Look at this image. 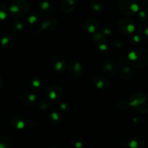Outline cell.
Masks as SVG:
<instances>
[{
	"instance_id": "3",
	"label": "cell",
	"mask_w": 148,
	"mask_h": 148,
	"mask_svg": "<svg viewBox=\"0 0 148 148\" xmlns=\"http://www.w3.org/2000/svg\"><path fill=\"white\" fill-rule=\"evenodd\" d=\"M131 106L133 110L140 114L148 111V98L141 93L134 94L131 98Z\"/></svg>"
},
{
	"instance_id": "20",
	"label": "cell",
	"mask_w": 148,
	"mask_h": 148,
	"mask_svg": "<svg viewBox=\"0 0 148 148\" xmlns=\"http://www.w3.org/2000/svg\"><path fill=\"white\" fill-rule=\"evenodd\" d=\"M38 17L36 13H32L26 19V23L28 25H35L37 23Z\"/></svg>"
},
{
	"instance_id": "24",
	"label": "cell",
	"mask_w": 148,
	"mask_h": 148,
	"mask_svg": "<svg viewBox=\"0 0 148 148\" xmlns=\"http://www.w3.org/2000/svg\"><path fill=\"white\" fill-rule=\"evenodd\" d=\"M12 29L14 32L20 31L23 29V25L20 21H14L12 25Z\"/></svg>"
},
{
	"instance_id": "22",
	"label": "cell",
	"mask_w": 148,
	"mask_h": 148,
	"mask_svg": "<svg viewBox=\"0 0 148 148\" xmlns=\"http://www.w3.org/2000/svg\"><path fill=\"white\" fill-rule=\"evenodd\" d=\"M128 148H143V143L137 140H131L127 144Z\"/></svg>"
},
{
	"instance_id": "18",
	"label": "cell",
	"mask_w": 148,
	"mask_h": 148,
	"mask_svg": "<svg viewBox=\"0 0 148 148\" xmlns=\"http://www.w3.org/2000/svg\"><path fill=\"white\" fill-rule=\"evenodd\" d=\"M11 145V140L9 137H0V148H10Z\"/></svg>"
},
{
	"instance_id": "23",
	"label": "cell",
	"mask_w": 148,
	"mask_h": 148,
	"mask_svg": "<svg viewBox=\"0 0 148 148\" xmlns=\"http://www.w3.org/2000/svg\"><path fill=\"white\" fill-rule=\"evenodd\" d=\"M7 15V8L4 4L0 2V20H4Z\"/></svg>"
},
{
	"instance_id": "21",
	"label": "cell",
	"mask_w": 148,
	"mask_h": 148,
	"mask_svg": "<svg viewBox=\"0 0 148 148\" xmlns=\"http://www.w3.org/2000/svg\"><path fill=\"white\" fill-rule=\"evenodd\" d=\"M12 41V39L11 36L10 37V36H7L1 39V45H2L3 47L7 49V48L11 47Z\"/></svg>"
},
{
	"instance_id": "9",
	"label": "cell",
	"mask_w": 148,
	"mask_h": 148,
	"mask_svg": "<svg viewBox=\"0 0 148 148\" xmlns=\"http://www.w3.org/2000/svg\"><path fill=\"white\" fill-rule=\"evenodd\" d=\"M63 93V90L59 85H52L49 86L46 90V94L51 99L59 98Z\"/></svg>"
},
{
	"instance_id": "2",
	"label": "cell",
	"mask_w": 148,
	"mask_h": 148,
	"mask_svg": "<svg viewBox=\"0 0 148 148\" xmlns=\"http://www.w3.org/2000/svg\"><path fill=\"white\" fill-rule=\"evenodd\" d=\"M131 64L135 67H143L148 64V51L137 49L130 53L129 56Z\"/></svg>"
},
{
	"instance_id": "25",
	"label": "cell",
	"mask_w": 148,
	"mask_h": 148,
	"mask_svg": "<svg viewBox=\"0 0 148 148\" xmlns=\"http://www.w3.org/2000/svg\"><path fill=\"white\" fill-rule=\"evenodd\" d=\"M32 83H31V87L34 89L36 88H40V85H41V82H40V79H33V80L31 81Z\"/></svg>"
},
{
	"instance_id": "12",
	"label": "cell",
	"mask_w": 148,
	"mask_h": 148,
	"mask_svg": "<svg viewBox=\"0 0 148 148\" xmlns=\"http://www.w3.org/2000/svg\"><path fill=\"white\" fill-rule=\"evenodd\" d=\"M57 25V21L54 18H48L43 23L41 28L45 30H51L54 29Z\"/></svg>"
},
{
	"instance_id": "11",
	"label": "cell",
	"mask_w": 148,
	"mask_h": 148,
	"mask_svg": "<svg viewBox=\"0 0 148 148\" xmlns=\"http://www.w3.org/2000/svg\"><path fill=\"white\" fill-rule=\"evenodd\" d=\"M92 82H93L94 85L98 89L103 90L106 88L108 85V82H107L106 79L104 77L101 76L100 75H96L92 77Z\"/></svg>"
},
{
	"instance_id": "16",
	"label": "cell",
	"mask_w": 148,
	"mask_h": 148,
	"mask_svg": "<svg viewBox=\"0 0 148 148\" xmlns=\"http://www.w3.org/2000/svg\"><path fill=\"white\" fill-rule=\"evenodd\" d=\"M11 124L14 128L22 129L24 127V120L22 118H20V117L15 116L12 119Z\"/></svg>"
},
{
	"instance_id": "14",
	"label": "cell",
	"mask_w": 148,
	"mask_h": 148,
	"mask_svg": "<svg viewBox=\"0 0 148 148\" xmlns=\"http://www.w3.org/2000/svg\"><path fill=\"white\" fill-rule=\"evenodd\" d=\"M40 10H41V12L43 14H46V15H49L53 11V8H52V5L49 1H46L44 0L41 2L40 4Z\"/></svg>"
},
{
	"instance_id": "5",
	"label": "cell",
	"mask_w": 148,
	"mask_h": 148,
	"mask_svg": "<svg viewBox=\"0 0 148 148\" xmlns=\"http://www.w3.org/2000/svg\"><path fill=\"white\" fill-rule=\"evenodd\" d=\"M117 28L123 34H130L134 30V22L129 18H123L119 21Z\"/></svg>"
},
{
	"instance_id": "7",
	"label": "cell",
	"mask_w": 148,
	"mask_h": 148,
	"mask_svg": "<svg viewBox=\"0 0 148 148\" xmlns=\"http://www.w3.org/2000/svg\"><path fill=\"white\" fill-rule=\"evenodd\" d=\"M69 70L71 75L73 77H78L80 76L82 72V68L80 62L73 58L69 62Z\"/></svg>"
},
{
	"instance_id": "4",
	"label": "cell",
	"mask_w": 148,
	"mask_h": 148,
	"mask_svg": "<svg viewBox=\"0 0 148 148\" xmlns=\"http://www.w3.org/2000/svg\"><path fill=\"white\" fill-rule=\"evenodd\" d=\"M119 7L121 12L132 15L138 10V5L134 0H119Z\"/></svg>"
},
{
	"instance_id": "28",
	"label": "cell",
	"mask_w": 148,
	"mask_h": 148,
	"mask_svg": "<svg viewBox=\"0 0 148 148\" xmlns=\"http://www.w3.org/2000/svg\"><path fill=\"white\" fill-rule=\"evenodd\" d=\"M49 148H59V147H50Z\"/></svg>"
},
{
	"instance_id": "17",
	"label": "cell",
	"mask_w": 148,
	"mask_h": 148,
	"mask_svg": "<svg viewBox=\"0 0 148 148\" xmlns=\"http://www.w3.org/2000/svg\"><path fill=\"white\" fill-rule=\"evenodd\" d=\"M90 7L95 11L100 12L103 8V4L101 0H91Z\"/></svg>"
},
{
	"instance_id": "6",
	"label": "cell",
	"mask_w": 148,
	"mask_h": 148,
	"mask_svg": "<svg viewBox=\"0 0 148 148\" xmlns=\"http://www.w3.org/2000/svg\"><path fill=\"white\" fill-rule=\"evenodd\" d=\"M103 69L107 75L113 77L117 73V66L115 61L111 59H107L103 64Z\"/></svg>"
},
{
	"instance_id": "1",
	"label": "cell",
	"mask_w": 148,
	"mask_h": 148,
	"mask_svg": "<svg viewBox=\"0 0 148 148\" xmlns=\"http://www.w3.org/2000/svg\"><path fill=\"white\" fill-rule=\"evenodd\" d=\"M30 4L26 0H13L10 7V14L14 17H21L27 13Z\"/></svg>"
},
{
	"instance_id": "13",
	"label": "cell",
	"mask_w": 148,
	"mask_h": 148,
	"mask_svg": "<svg viewBox=\"0 0 148 148\" xmlns=\"http://www.w3.org/2000/svg\"><path fill=\"white\" fill-rule=\"evenodd\" d=\"M75 0H64L62 4V10L64 12H71L75 7Z\"/></svg>"
},
{
	"instance_id": "8",
	"label": "cell",
	"mask_w": 148,
	"mask_h": 148,
	"mask_svg": "<svg viewBox=\"0 0 148 148\" xmlns=\"http://www.w3.org/2000/svg\"><path fill=\"white\" fill-rule=\"evenodd\" d=\"M51 64L55 70L58 72H64L66 69L65 61L61 56H53L51 59Z\"/></svg>"
},
{
	"instance_id": "10",
	"label": "cell",
	"mask_w": 148,
	"mask_h": 148,
	"mask_svg": "<svg viewBox=\"0 0 148 148\" xmlns=\"http://www.w3.org/2000/svg\"><path fill=\"white\" fill-rule=\"evenodd\" d=\"M99 28V23L95 18H89L85 22V29L90 33L94 34Z\"/></svg>"
},
{
	"instance_id": "19",
	"label": "cell",
	"mask_w": 148,
	"mask_h": 148,
	"mask_svg": "<svg viewBox=\"0 0 148 148\" xmlns=\"http://www.w3.org/2000/svg\"><path fill=\"white\" fill-rule=\"evenodd\" d=\"M71 145L73 148H82L83 143L79 137H74L71 141Z\"/></svg>"
},
{
	"instance_id": "15",
	"label": "cell",
	"mask_w": 148,
	"mask_h": 148,
	"mask_svg": "<svg viewBox=\"0 0 148 148\" xmlns=\"http://www.w3.org/2000/svg\"><path fill=\"white\" fill-rule=\"evenodd\" d=\"M23 100L27 105H33L35 103V101H36V95L30 92H26L23 95Z\"/></svg>"
},
{
	"instance_id": "26",
	"label": "cell",
	"mask_w": 148,
	"mask_h": 148,
	"mask_svg": "<svg viewBox=\"0 0 148 148\" xmlns=\"http://www.w3.org/2000/svg\"><path fill=\"white\" fill-rule=\"evenodd\" d=\"M51 122H53L55 120H56V123H57V124L59 122H60V116H59V115L58 114H56V113H53V114L51 115Z\"/></svg>"
},
{
	"instance_id": "27",
	"label": "cell",
	"mask_w": 148,
	"mask_h": 148,
	"mask_svg": "<svg viewBox=\"0 0 148 148\" xmlns=\"http://www.w3.org/2000/svg\"><path fill=\"white\" fill-rule=\"evenodd\" d=\"M3 85H4V80H3L2 77L0 75V90H1V88H3Z\"/></svg>"
}]
</instances>
